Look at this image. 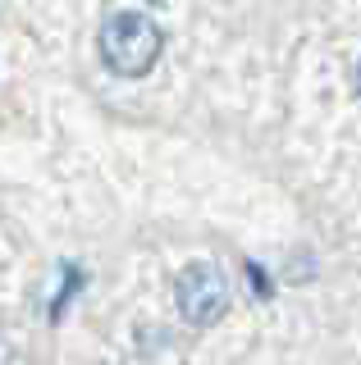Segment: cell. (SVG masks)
I'll use <instances>...</instances> for the list:
<instances>
[{
  "instance_id": "6da1fadb",
  "label": "cell",
  "mask_w": 361,
  "mask_h": 365,
  "mask_svg": "<svg viewBox=\"0 0 361 365\" xmlns=\"http://www.w3.org/2000/svg\"><path fill=\"white\" fill-rule=\"evenodd\" d=\"M161 46H165V32L146 14H110L106 28H101V60L119 78L151 73V64L161 60Z\"/></svg>"
},
{
  "instance_id": "7a4b0ae2",
  "label": "cell",
  "mask_w": 361,
  "mask_h": 365,
  "mask_svg": "<svg viewBox=\"0 0 361 365\" xmlns=\"http://www.w3.org/2000/svg\"><path fill=\"white\" fill-rule=\"evenodd\" d=\"M174 297H178V315H183L188 324H215V319H224V311H229V279H224L215 265L197 260V265H188L178 274Z\"/></svg>"
},
{
  "instance_id": "3957f363",
  "label": "cell",
  "mask_w": 361,
  "mask_h": 365,
  "mask_svg": "<svg viewBox=\"0 0 361 365\" xmlns=\"http://www.w3.org/2000/svg\"><path fill=\"white\" fill-rule=\"evenodd\" d=\"M247 279H252V288L261 292V297H270V283H265V274H261V265H247Z\"/></svg>"
},
{
  "instance_id": "277c9868",
  "label": "cell",
  "mask_w": 361,
  "mask_h": 365,
  "mask_svg": "<svg viewBox=\"0 0 361 365\" xmlns=\"http://www.w3.org/2000/svg\"><path fill=\"white\" fill-rule=\"evenodd\" d=\"M357 91H361V60H357Z\"/></svg>"
},
{
  "instance_id": "5b68a950",
  "label": "cell",
  "mask_w": 361,
  "mask_h": 365,
  "mask_svg": "<svg viewBox=\"0 0 361 365\" xmlns=\"http://www.w3.org/2000/svg\"><path fill=\"white\" fill-rule=\"evenodd\" d=\"M151 5H165V0H151Z\"/></svg>"
}]
</instances>
